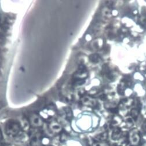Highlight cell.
Here are the masks:
<instances>
[{
	"label": "cell",
	"instance_id": "1",
	"mask_svg": "<svg viewBox=\"0 0 146 146\" xmlns=\"http://www.w3.org/2000/svg\"><path fill=\"white\" fill-rule=\"evenodd\" d=\"M20 130L19 125L15 122H9L5 126V132L8 135H16Z\"/></svg>",
	"mask_w": 146,
	"mask_h": 146
},
{
	"label": "cell",
	"instance_id": "2",
	"mask_svg": "<svg viewBox=\"0 0 146 146\" xmlns=\"http://www.w3.org/2000/svg\"><path fill=\"white\" fill-rule=\"evenodd\" d=\"M130 141L133 145H137L140 141V136L136 131H133L130 135Z\"/></svg>",
	"mask_w": 146,
	"mask_h": 146
},
{
	"label": "cell",
	"instance_id": "3",
	"mask_svg": "<svg viewBox=\"0 0 146 146\" xmlns=\"http://www.w3.org/2000/svg\"><path fill=\"white\" fill-rule=\"evenodd\" d=\"M31 123L35 127H39L42 125V121L37 116H33L31 119Z\"/></svg>",
	"mask_w": 146,
	"mask_h": 146
},
{
	"label": "cell",
	"instance_id": "4",
	"mask_svg": "<svg viewBox=\"0 0 146 146\" xmlns=\"http://www.w3.org/2000/svg\"><path fill=\"white\" fill-rule=\"evenodd\" d=\"M30 144L31 146H43L42 140H41L38 136H34L31 139Z\"/></svg>",
	"mask_w": 146,
	"mask_h": 146
},
{
	"label": "cell",
	"instance_id": "5",
	"mask_svg": "<svg viewBox=\"0 0 146 146\" xmlns=\"http://www.w3.org/2000/svg\"><path fill=\"white\" fill-rule=\"evenodd\" d=\"M50 129L52 131L55 132V133H59L61 131V127L58 125L56 123L52 124L50 126Z\"/></svg>",
	"mask_w": 146,
	"mask_h": 146
},
{
	"label": "cell",
	"instance_id": "6",
	"mask_svg": "<svg viewBox=\"0 0 146 146\" xmlns=\"http://www.w3.org/2000/svg\"><path fill=\"white\" fill-rule=\"evenodd\" d=\"M92 58H93L92 59H91L92 62H95V60H96V62H98V56L97 55H93Z\"/></svg>",
	"mask_w": 146,
	"mask_h": 146
},
{
	"label": "cell",
	"instance_id": "7",
	"mask_svg": "<svg viewBox=\"0 0 146 146\" xmlns=\"http://www.w3.org/2000/svg\"><path fill=\"white\" fill-rule=\"evenodd\" d=\"M94 146H108V145L104 143H96L94 144Z\"/></svg>",
	"mask_w": 146,
	"mask_h": 146
},
{
	"label": "cell",
	"instance_id": "8",
	"mask_svg": "<svg viewBox=\"0 0 146 146\" xmlns=\"http://www.w3.org/2000/svg\"><path fill=\"white\" fill-rule=\"evenodd\" d=\"M2 133H1V131H0V139H2Z\"/></svg>",
	"mask_w": 146,
	"mask_h": 146
}]
</instances>
